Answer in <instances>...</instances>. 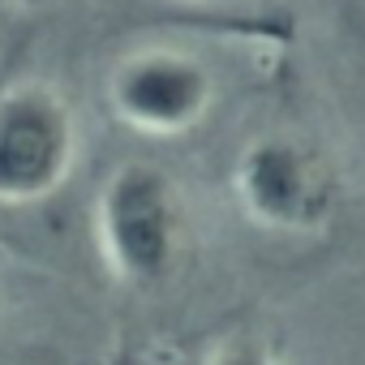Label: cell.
Wrapping results in <instances>:
<instances>
[{"mask_svg":"<svg viewBox=\"0 0 365 365\" xmlns=\"http://www.w3.org/2000/svg\"><path fill=\"white\" fill-rule=\"evenodd\" d=\"M78 159V120L69 103L39 82L0 91V207L52 198Z\"/></svg>","mask_w":365,"mask_h":365,"instance_id":"7a4b0ae2","label":"cell"},{"mask_svg":"<svg viewBox=\"0 0 365 365\" xmlns=\"http://www.w3.org/2000/svg\"><path fill=\"white\" fill-rule=\"evenodd\" d=\"M99 250L116 279L150 288L172 275L180 254V194L155 163H120L95 202Z\"/></svg>","mask_w":365,"mask_h":365,"instance_id":"6da1fadb","label":"cell"},{"mask_svg":"<svg viewBox=\"0 0 365 365\" xmlns=\"http://www.w3.org/2000/svg\"><path fill=\"white\" fill-rule=\"evenodd\" d=\"M207 365H275V356H271V348L258 339V335H232V339H224L211 356H207Z\"/></svg>","mask_w":365,"mask_h":365,"instance_id":"5b68a950","label":"cell"},{"mask_svg":"<svg viewBox=\"0 0 365 365\" xmlns=\"http://www.w3.org/2000/svg\"><path fill=\"white\" fill-rule=\"evenodd\" d=\"M112 112L142 133H190L215 103L211 69L190 52L146 48L125 56L108 78Z\"/></svg>","mask_w":365,"mask_h":365,"instance_id":"277c9868","label":"cell"},{"mask_svg":"<svg viewBox=\"0 0 365 365\" xmlns=\"http://www.w3.org/2000/svg\"><path fill=\"white\" fill-rule=\"evenodd\" d=\"M237 198L250 220L275 232H309L335 215L339 185L327 159L297 138H254L237 159Z\"/></svg>","mask_w":365,"mask_h":365,"instance_id":"3957f363","label":"cell"}]
</instances>
